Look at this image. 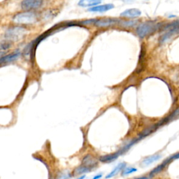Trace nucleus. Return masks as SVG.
Here are the masks:
<instances>
[{
  "instance_id": "3",
  "label": "nucleus",
  "mask_w": 179,
  "mask_h": 179,
  "mask_svg": "<svg viewBox=\"0 0 179 179\" xmlns=\"http://www.w3.org/2000/svg\"><path fill=\"white\" fill-rule=\"evenodd\" d=\"M159 25L153 21H147L139 25L136 28V34L140 38L150 36L158 29Z\"/></svg>"
},
{
  "instance_id": "23",
  "label": "nucleus",
  "mask_w": 179,
  "mask_h": 179,
  "mask_svg": "<svg viewBox=\"0 0 179 179\" xmlns=\"http://www.w3.org/2000/svg\"><path fill=\"white\" fill-rule=\"evenodd\" d=\"M86 177V176L85 175H83V176H81L80 177H79L78 178H77V179H84Z\"/></svg>"
},
{
  "instance_id": "21",
  "label": "nucleus",
  "mask_w": 179,
  "mask_h": 179,
  "mask_svg": "<svg viewBox=\"0 0 179 179\" xmlns=\"http://www.w3.org/2000/svg\"><path fill=\"white\" fill-rule=\"evenodd\" d=\"M171 158H172V159H179V153H177V154H176V155H174L172 156Z\"/></svg>"
},
{
  "instance_id": "9",
  "label": "nucleus",
  "mask_w": 179,
  "mask_h": 179,
  "mask_svg": "<svg viewBox=\"0 0 179 179\" xmlns=\"http://www.w3.org/2000/svg\"><path fill=\"white\" fill-rule=\"evenodd\" d=\"M141 15V11L137 8H130L123 11L120 13V16L126 18H136Z\"/></svg>"
},
{
  "instance_id": "11",
  "label": "nucleus",
  "mask_w": 179,
  "mask_h": 179,
  "mask_svg": "<svg viewBox=\"0 0 179 179\" xmlns=\"http://www.w3.org/2000/svg\"><path fill=\"white\" fill-rule=\"evenodd\" d=\"M172 158H168L166 160H164L163 162H162V164H160L159 165H158V167H156L155 168H154V169L151 171V172H150L149 173V177L150 178H152L154 176L156 175V174H158V173H160L162 170H163L165 167H167V165L169 163V162H171V160H172Z\"/></svg>"
},
{
  "instance_id": "18",
  "label": "nucleus",
  "mask_w": 179,
  "mask_h": 179,
  "mask_svg": "<svg viewBox=\"0 0 179 179\" xmlns=\"http://www.w3.org/2000/svg\"><path fill=\"white\" fill-rule=\"evenodd\" d=\"M10 46H11V44H9V42H8V41H2L1 43V49L2 50L8 49Z\"/></svg>"
},
{
  "instance_id": "20",
  "label": "nucleus",
  "mask_w": 179,
  "mask_h": 179,
  "mask_svg": "<svg viewBox=\"0 0 179 179\" xmlns=\"http://www.w3.org/2000/svg\"><path fill=\"white\" fill-rule=\"evenodd\" d=\"M102 177V173H99V174H97L95 176H94V177L92 178V179H99Z\"/></svg>"
},
{
  "instance_id": "17",
  "label": "nucleus",
  "mask_w": 179,
  "mask_h": 179,
  "mask_svg": "<svg viewBox=\"0 0 179 179\" xmlns=\"http://www.w3.org/2000/svg\"><path fill=\"white\" fill-rule=\"evenodd\" d=\"M71 174L69 172H62L56 177V179H69L71 178Z\"/></svg>"
},
{
  "instance_id": "22",
  "label": "nucleus",
  "mask_w": 179,
  "mask_h": 179,
  "mask_svg": "<svg viewBox=\"0 0 179 179\" xmlns=\"http://www.w3.org/2000/svg\"><path fill=\"white\" fill-rule=\"evenodd\" d=\"M150 177L149 176H141V177H139V178H135L133 179H149Z\"/></svg>"
},
{
  "instance_id": "15",
  "label": "nucleus",
  "mask_w": 179,
  "mask_h": 179,
  "mask_svg": "<svg viewBox=\"0 0 179 179\" xmlns=\"http://www.w3.org/2000/svg\"><path fill=\"white\" fill-rule=\"evenodd\" d=\"M91 170L92 169H90V168L84 166V165H83V164H81L80 166L76 167L74 170V172H73V175L76 176V175L83 174V173H86L89 172H90Z\"/></svg>"
},
{
  "instance_id": "5",
  "label": "nucleus",
  "mask_w": 179,
  "mask_h": 179,
  "mask_svg": "<svg viewBox=\"0 0 179 179\" xmlns=\"http://www.w3.org/2000/svg\"><path fill=\"white\" fill-rule=\"evenodd\" d=\"M82 164L90 169H94L98 164V161L91 155H87L83 158Z\"/></svg>"
},
{
  "instance_id": "7",
  "label": "nucleus",
  "mask_w": 179,
  "mask_h": 179,
  "mask_svg": "<svg viewBox=\"0 0 179 179\" xmlns=\"http://www.w3.org/2000/svg\"><path fill=\"white\" fill-rule=\"evenodd\" d=\"M122 153H123L122 150L120 149L118 151H117L116 153L108 154V155L100 157L99 161L103 162V163H110V162L114 161L115 159H116Z\"/></svg>"
},
{
  "instance_id": "2",
  "label": "nucleus",
  "mask_w": 179,
  "mask_h": 179,
  "mask_svg": "<svg viewBox=\"0 0 179 179\" xmlns=\"http://www.w3.org/2000/svg\"><path fill=\"white\" fill-rule=\"evenodd\" d=\"M27 33L25 27L15 26L8 29L5 32V38L9 41H18L21 40Z\"/></svg>"
},
{
  "instance_id": "1",
  "label": "nucleus",
  "mask_w": 179,
  "mask_h": 179,
  "mask_svg": "<svg viewBox=\"0 0 179 179\" xmlns=\"http://www.w3.org/2000/svg\"><path fill=\"white\" fill-rule=\"evenodd\" d=\"M14 22L20 25L33 24L37 21V16L32 11H24L19 13L13 17Z\"/></svg>"
},
{
  "instance_id": "13",
  "label": "nucleus",
  "mask_w": 179,
  "mask_h": 179,
  "mask_svg": "<svg viewBox=\"0 0 179 179\" xmlns=\"http://www.w3.org/2000/svg\"><path fill=\"white\" fill-rule=\"evenodd\" d=\"M20 55H21V53L19 51H16L14 53H11L9 55H7L1 58V64H7L8 62H11L16 59H18Z\"/></svg>"
},
{
  "instance_id": "19",
  "label": "nucleus",
  "mask_w": 179,
  "mask_h": 179,
  "mask_svg": "<svg viewBox=\"0 0 179 179\" xmlns=\"http://www.w3.org/2000/svg\"><path fill=\"white\" fill-rule=\"evenodd\" d=\"M136 22L134 21H125V22H122V25L123 26H132V25H135Z\"/></svg>"
},
{
  "instance_id": "6",
  "label": "nucleus",
  "mask_w": 179,
  "mask_h": 179,
  "mask_svg": "<svg viewBox=\"0 0 179 179\" xmlns=\"http://www.w3.org/2000/svg\"><path fill=\"white\" fill-rule=\"evenodd\" d=\"M118 23V21L116 19L111 18H103L99 20H95L94 25L98 27H108L111 25H114Z\"/></svg>"
},
{
  "instance_id": "16",
  "label": "nucleus",
  "mask_w": 179,
  "mask_h": 179,
  "mask_svg": "<svg viewBox=\"0 0 179 179\" xmlns=\"http://www.w3.org/2000/svg\"><path fill=\"white\" fill-rule=\"evenodd\" d=\"M137 171V169L136 168H134V167H125L124 169L122 171V176H127L129 174H130V173H132L134 172H136Z\"/></svg>"
},
{
  "instance_id": "8",
  "label": "nucleus",
  "mask_w": 179,
  "mask_h": 179,
  "mask_svg": "<svg viewBox=\"0 0 179 179\" xmlns=\"http://www.w3.org/2000/svg\"><path fill=\"white\" fill-rule=\"evenodd\" d=\"M114 8V5L113 4H106L103 5H99V6H95L94 7L90 8L88 9V11L90 12H98V13H103L108 11L109 10L113 9Z\"/></svg>"
},
{
  "instance_id": "14",
  "label": "nucleus",
  "mask_w": 179,
  "mask_h": 179,
  "mask_svg": "<svg viewBox=\"0 0 179 179\" xmlns=\"http://www.w3.org/2000/svg\"><path fill=\"white\" fill-rule=\"evenodd\" d=\"M102 1V0H80L78 2V5L82 7H94L100 4Z\"/></svg>"
},
{
  "instance_id": "12",
  "label": "nucleus",
  "mask_w": 179,
  "mask_h": 179,
  "mask_svg": "<svg viewBox=\"0 0 179 179\" xmlns=\"http://www.w3.org/2000/svg\"><path fill=\"white\" fill-rule=\"evenodd\" d=\"M126 167V163L125 162H121L114 167V169L111 171V172L108 173L107 175L106 176V178L108 179L111 178H113L114 176H116V175L118 174V173L122 171Z\"/></svg>"
},
{
  "instance_id": "4",
  "label": "nucleus",
  "mask_w": 179,
  "mask_h": 179,
  "mask_svg": "<svg viewBox=\"0 0 179 179\" xmlns=\"http://www.w3.org/2000/svg\"><path fill=\"white\" fill-rule=\"evenodd\" d=\"M43 4L44 0H23L21 2V8L25 11H30L41 7Z\"/></svg>"
},
{
  "instance_id": "10",
  "label": "nucleus",
  "mask_w": 179,
  "mask_h": 179,
  "mask_svg": "<svg viewBox=\"0 0 179 179\" xmlns=\"http://www.w3.org/2000/svg\"><path fill=\"white\" fill-rule=\"evenodd\" d=\"M161 158V155L159 154H155L150 156H148L147 158H145L141 162V166L143 167H148L149 165L152 164L154 162L159 160Z\"/></svg>"
}]
</instances>
